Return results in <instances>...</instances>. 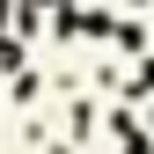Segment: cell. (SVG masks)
Masks as SVG:
<instances>
[{"instance_id": "1", "label": "cell", "mask_w": 154, "mask_h": 154, "mask_svg": "<svg viewBox=\"0 0 154 154\" xmlns=\"http://www.w3.org/2000/svg\"><path fill=\"white\" fill-rule=\"evenodd\" d=\"M132 95H154V59H147L140 73H132Z\"/></svg>"}]
</instances>
